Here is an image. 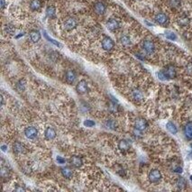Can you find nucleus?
Here are the masks:
<instances>
[{
	"label": "nucleus",
	"mask_w": 192,
	"mask_h": 192,
	"mask_svg": "<svg viewBox=\"0 0 192 192\" xmlns=\"http://www.w3.org/2000/svg\"><path fill=\"white\" fill-rule=\"evenodd\" d=\"M177 187H178L179 189H183L186 187V181L183 178H179L178 181H177Z\"/></svg>",
	"instance_id": "27"
},
{
	"label": "nucleus",
	"mask_w": 192,
	"mask_h": 192,
	"mask_svg": "<svg viewBox=\"0 0 192 192\" xmlns=\"http://www.w3.org/2000/svg\"><path fill=\"white\" fill-rule=\"evenodd\" d=\"M132 97L135 101H142L143 98V92L140 90H137V88H135V90L132 91Z\"/></svg>",
	"instance_id": "17"
},
{
	"label": "nucleus",
	"mask_w": 192,
	"mask_h": 192,
	"mask_svg": "<svg viewBox=\"0 0 192 192\" xmlns=\"http://www.w3.org/2000/svg\"><path fill=\"white\" fill-rule=\"evenodd\" d=\"M154 20L157 24H159L160 25H162V26H166L169 24V17L167 14H165L164 13H158L155 17H154Z\"/></svg>",
	"instance_id": "2"
},
{
	"label": "nucleus",
	"mask_w": 192,
	"mask_h": 192,
	"mask_svg": "<svg viewBox=\"0 0 192 192\" xmlns=\"http://www.w3.org/2000/svg\"><path fill=\"white\" fill-rule=\"evenodd\" d=\"M143 49L147 54H153L155 52L154 42L151 40H144L143 42Z\"/></svg>",
	"instance_id": "3"
},
{
	"label": "nucleus",
	"mask_w": 192,
	"mask_h": 192,
	"mask_svg": "<svg viewBox=\"0 0 192 192\" xmlns=\"http://www.w3.org/2000/svg\"><path fill=\"white\" fill-rule=\"evenodd\" d=\"M148 179L152 183H157L161 180V173L158 170H153L148 174Z\"/></svg>",
	"instance_id": "4"
},
{
	"label": "nucleus",
	"mask_w": 192,
	"mask_h": 192,
	"mask_svg": "<svg viewBox=\"0 0 192 192\" xmlns=\"http://www.w3.org/2000/svg\"><path fill=\"white\" fill-rule=\"evenodd\" d=\"M184 134L188 139L192 140V122H188L186 124L184 127Z\"/></svg>",
	"instance_id": "16"
},
{
	"label": "nucleus",
	"mask_w": 192,
	"mask_h": 192,
	"mask_svg": "<svg viewBox=\"0 0 192 192\" xmlns=\"http://www.w3.org/2000/svg\"><path fill=\"white\" fill-rule=\"evenodd\" d=\"M186 72L188 75H192V63L191 62L186 66Z\"/></svg>",
	"instance_id": "36"
},
{
	"label": "nucleus",
	"mask_w": 192,
	"mask_h": 192,
	"mask_svg": "<svg viewBox=\"0 0 192 192\" xmlns=\"http://www.w3.org/2000/svg\"><path fill=\"white\" fill-rule=\"evenodd\" d=\"M43 35H44V37H45L50 42H52V43H53L54 45H56V46H58V47H61L62 45H61V43L59 42H57V41H55L54 39H52V38H51V37H49V35L47 34V33L46 32H43Z\"/></svg>",
	"instance_id": "28"
},
{
	"label": "nucleus",
	"mask_w": 192,
	"mask_h": 192,
	"mask_svg": "<svg viewBox=\"0 0 192 192\" xmlns=\"http://www.w3.org/2000/svg\"><path fill=\"white\" fill-rule=\"evenodd\" d=\"M178 24L181 26H187L189 24V18L187 16H185V14H183V16L178 18Z\"/></svg>",
	"instance_id": "24"
},
{
	"label": "nucleus",
	"mask_w": 192,
	"mask_h": 192,
	"mask_svg": "<svg viewBox=\"0 0 192 192\" xmlns=\"http://www.w3.org/2000/svg\"><path fill=\"white\" fill-rule=\"evenodd\" d=\"M107 10V6L106 5L103 3V2H96L95 5H94V11L97 14H99V16H101V14H104L105 12Z\"/></svg>",
	"instance_id": "10"
},
{
	"label": "nucleus",
	"mask_w": 192,
	"mask_h": 192,
	"mask_svg": "<svg viewBox=\"0 0 192 192\" xmlns=\"http://www.w3.org/2000/svg\"><path fill=\"white\" fill-rule=\"evenodd\" d=\"M6 149H7V146H6V145H2V146H1V150H2L3 152H6Z\"/></svg>",
	"instance_id": "41"
},
{
	"label": "nucleus",
	"mask_w": 192,
	"mask_h": 192,
	"mask_svg": "<svg viewBox=\"0 0 192 192\" xmlns=\"http://www.w3.org/2000/svg\"><path fill=\"white\" fill-rule=\"evenodd\" d=\"M118 148L123 152H126L130 149V143L126 140H120L118 143Z\"/></svg>",
	"instance_id": "18"
},
{
	"label": "nucleus",
	"mask_w": 192,
	"mask_h": 192,
	"mask_svg": "<svg viewBox=\"0 0 192 192\" xmlns=\"http://www.w3.org/2000/svg\"><path fill=\"white\" fill-rule=\"evenodd\" d=\"M56 160H57V161H58V163H60V164H64L65 162H66L65 159L62 158V156H57Z\"/></svg>",
	"instance_id": "37"
},
{
	"label": "nucleus",
	"mask_w": 192,
	"mask_h": 192,
	"mask_svg": "<svg viewBox=\"0 0 192 192\" xmlns=\"http://www.w3.org/2000/svg\"><path fill=\"white\" fill-rule=\"evenodd\" d=\"M13 150H14V153H16L17 154L19 153H24V146L22 143L20 142H16L13 145Z\"/></svg>",
	"instance_id": "15"
},
{
	"label": "nucleus",
	"mask_w": 192,
	"mask_h": 192,
	"mask_svg": "<svg viewBox=\"0 0 192 192\" xmlns=\"http://www.w3.org/2000/svg\"><path fill=\"white\" fill-rule=\"evenodd\" d=\"M42 7V2L40 0H32L30 3V8L33 11H37Z\"/></svg>",
	"instance_id": "22"
},
{
	"label": "nucleus",
	"mask_w": 192,
	"mask_h": 192,
	"mask_svg": "<svg viewBox=\"0 0 192 192\" xmlns=\"http://www.w3.org/2000/svg\"><path fill=\"white\" fill-rule=\"evenodd\" d=\"M181 0H171L170 4L172 7H179L181 6Z\"/></svg>",
	"instance_id": "32"
},
{
	"label": "nucleus",
	"mask_w": 192,
	"mask_h": 192,
	"mask_svg": "<svg viewBox=\"0 0 192 192\" xmlns=\"http://www.w3.org/2000/svg\"><path fill=\"white\" fill-rule=\"evenodd\" d=\"M120 42L124 46H129V45H131V39L128 35H123L120 38Z\"/></svg>",
	"instance_id": "26"
},
{
	"label": "nucleus",
	"mask_w": 192,
	"mask_h": 192,
	"mask_svg": "<svg viewBox=\"0 0 192 192\" xmlns=\"http://www.w3.org/2000/svg\"><path fill=\"white\" fill-rule=\"evenodd\" d=\"M157 75H158V78H159V80H168V79H167V77H166V75L164 74L163 70H160V71H159V72L157 73Z\"/></svg>",
	"instance_id": "33"
},
{
	"label": "nucleus",
	"mask_w": 192,
	"mask_h": 192,
	"mask_svg": "<svg viewBox=\"0 0 192 192\" xmlns=\"http://www.w3.org/2000/svg\"><path fill=\"white\" fill-rule=\"evenodd\" d=\"M70 163L73 167L75 168H80L82 165H83V160H82V158L80 157V156H72L70 158Z\"/></svg>",
	"instance_id": "13"
},
{
	"label": "nucleus",
	"mask_w": 192,
	"mask_h": 192,
	"mask_svg": "<svg viewBox=\"0 0 192 192\" xmlns=\"http://www.w3.org/2000/svg\"><path fill=\"white\" fill-rule=\"evenodd\" d=\"M61 171H62V176L64 177V178H66V179H70L71 177H72V174H73L72 171L69 167H63V168H62Z\"/></svg>",
	"instance_id": "21"
},
{
	"label": "nucleus",
	"mask_w": 192,
	"mask_h": 192,
	"mask_svg": "<svg viewBox=\"0 0 192 192\" xmlns=\"http://www.w3.org/2000/svg\"><path fill=\"white\" fill-rule=\"evenodd\" d=\"M107 27L108 28V30L114 32V31L117 30V29L120 27V23H119V21L115 19V18H111V19H109L107 21Z\"/></svg>",
	"instance_id": "11"
},
{
	"label": "nucleus",
	"mask_w": 192,
	"mask_h": 192,
	"mask_svg": "<svg viewBox=\"0 0 192 192\" xmlns=\"http://www.w3.org/2000/svg\"><path fill=\"white\" fill-rule=\"evenodd\" d=\"M24 35V34H19L18 36H16V38H19V37H21V36H23Z\"/></svg>",
	"instance_id": "44"
},
{
	"label": "nucleus",
	"mask_w": 192,
	"mask_h": 192,
	"mask_svg": "<svg viewBox=\"0 0 192 192\" xmlns=\"http://www.w3.org/2000/svg\"><path fill=\"white\" fill-rule=\"evenodd\" d=\"M191 147H192V144H191Z\"/></svg>",
	"instance_id": "46"
},
{
	"label": "nucleus",
	"mask_w": 192,
	"mask_h": 192,
	"mask_svg": "<svg viewBox=\"0 0 192 192\" xmlns=\"http://www.w3.org/2000/svg\"><path fill=\"white\" fill-rule=\"evenodd\" d=\"M46 16L51 18V19H53L55 18L56 16V9L53 6H50L46 8Z\"/></svg>",
	"instance_id": "20"
},
{
	"label": "nucleus",
	"mask_w": 192,
	"mask_h": 192,
	"mask_svg": "<svg viewBox=\"0 0 192 192\" xmlns=\"http://www.w3.org/2000/svg\"><path fill=\"white\" fill-rule=\"evenodd\" d=\"M14 191H25V188L23 187H16V188H14Z\"/></svg>",
	"instance_id": "39"
},
{
	"label": "nucleus",
	"mask_w": 192,
	"mask_h": 192,
	"mask_svg": "<svg viewBox=\"0 0 192 192\" xmlns=\"http://www.w3.org/2000/svg\"><path fill=\"white\" fill-rule=\"evenodd\" d=\"M165 37L171 41H176L177 40V35L173 33V32H171V31H166L165 32Z\"/></svg>",
	"instance_id": "29"
},
{
	"label": "nucleus",
	"mask_w": 192,
	"mask_h": 192,
	"mask_svg": "<svg viewBox=\"0 0 192 192\" xmlns=\"http://www.w3.org/2000/svg\"><path fill=\"white\" fill-rule=\"evenodd\" d=\"M163 72H164V74L166 75L168 80H172L177 75L176 69H175V67L173 65H168V66H166L164 68V69H163Z\"/></svg>",
	"instance_id": "6"
},
{
	"label": "nucleus",
	"mask_w": 192,
	"mask_h": 192,
	"mask_svg": "<svg viewBox=\"0 0 192 192\" xmlns=\"http://www.w3.org/2000/svg\"><path fill=\"white\" fill-rule=\"evenodd\" d=\"M106 125L107 126V128L112 129V130H115L116 128V124H115V122L114 120H108L106 123Z\"/></svg>",
	"instance_id": "30"
},
{
	"label": "nucleus",
	"mask_w": 192,
	"mask_h": 192,
	"mask_svg": "<svg viewBox=\"0 0 192 192\" xmlns=\"http://www.w3.org/2000/svg\"><path fill=\"white\" fill-rule=\"evenodd\" d=\"M0 4H1V9H4L6 6V0H0Z\"/></svg>",
	"instance_id": "40"
},
{
	"label": "nucleus",
	"mask_w": 192,
	"mask_h": 192,
	"mask_svg": "<svg viewBox=\"0 0 192 192\" xmlns=\"http://www.w3.org/2000/svg\"><path fill=\"white\" fill-rule=\"evenodd\" d=\"M95 122L92 121V120H85L84 121V125L87 126V127H93L95 126Z\"/></svg>",
	"instance_id": "34"
},
{
	"label": "nucleus",
	"mask_w": 192,
	"mask_h": 192,
	"mask_svg": "<svg viewBox=\"0 0 192 192\" xmlns=\"http://www.w3.org/2000/svg\"><path fill=\"white\" fill-rule=\"evenodd\" d=\"M16 87H17V90H18L19 91H22V90H24V87H25V81H24V80H20V81L17 83V85H16Z\"/></svg>",
	"instance_id": "31"
},
{
	"label": "nucleus",
	"mask_w": 192,
	"mask_h": 192,
	"mask_svg": "<svg viewBox=\"0 0 192 192\" xmlns=\"http://www.w3.org/2000/svg\"><path fill=\"white\" fill-rule=\"evenodd\" d=\"M166 128L172 135H176L177 133H178V128L176 127V125L172 122H168L166 124Z\"/></svg>",
	"instance_id": "23"
},
{
	"label": "nucleus",
	"mask_w": 192,
	"mask_h": 192,
	"mask_svg": "<svg viewBox=\"0 0 192 192\" xmlns=\"http://www.w3.org/2000/svg\"><path fill=\"white\" fill-rule=\"evenodd\" d=\"M182 171H183V170H182V168H181V166H176V167L173 168V171L176 172V173H181Z\"/></svg>",
	"instance_id": "38"
},
{
	"label": "nucleus",
	"mask_w": 192,
	"mask_h": 192,
	"mask_svg": "<svg viewBox=\"0 0 192 192\" xmlns=\"http://www.w3.org/2000/svg\"><path fill=\"white\" fill-rule=\"evenodd\" d=\"M101 45H102L103 50H105L107 52H110L115 47V42L110 37L105 36L104 38H103L102 42H101Z\"/></svg>",
	"instance_id": "1"
},
{
	"label": "nucleus",
	"mask_w": 192,
	"mask_h": 192,
	"mask_svg": "<svg viewBox=\"0 0 192 192\" xmlns=\"http://www.w3.org/2000/svg\"><path fill=\"white\" fill-rule=\"evenodd\" d=\"M30 39L33 42H38L41 40V34L37 30H33L30 32Z\"/></svg>",
	"instance_id": "19"
},
{
	"label": "nucleus",
	"mask_w": 192,
	"mask_h": 192,
	"mask_svg": "<svg viewBox=\"0 0 192 192\" xmlns=\"http://www.w3.org/2000/svg\"><path fill=\"white\" fill-rule=\"evenodd\" d=\"M24 135H25V136L28 139H34L37 136V135H38V131L34 126H29V127L25 128Z\"/></svg>",
	"instance_id": "8"
},
{
	"label": "nucleus",
	"mask_w": 192,
	"mask_h": 192,
	"mask_svg": "<svg viewBox=\"0 0 192 192\" xmlns=\"http://www.w3.org/2000/svg\"><path fill=\"white\" fill-rule=\"evenodd\" d=\"M76 91L80 95H83L87 92V83L86 80H82L79 81V83L76 86Z\"/></svg>",
	"instance_id": "9"
},
{
	"label": "nucleus",
	"mask_w": 192,
	"mask_h": 192,
	"mask_svg": "<svg viewBox=\"0 0 192 192\" xmlns=\"http://www.w3.org/2000/svg\"><path fill=\"white\" fill-rule=\"evenodd\" d=\"M6 32L8 33V34H13L14 33V31H16V29H14L12 25H6Z\"/></svg>",
	"instance_id": "35"
},
{
	"label": "nucleus",
	"mask_w": 192,
	"mask_h": 192,
	"mask_svg": "<svg viewBox=\"0 0 192 192\" xmlns=\"http://www.w3.org/2000/svg\"><path fill=\"white\" fill-rule=\"evenodd\" d=\"M65 79H66V81L69 83V84H72L74 83L76 79H77V74L74 70L72 69H68L65 73Z\"/></svg>",
	"instance_id": "12"
},
{
	"label": "nucleus",
	"mask_w": 192,
	"mask_h": 192,
	"mask_svg": "<svg viewBox=\"0 0 192 192\" xmlns=\"http://www.w3.org/2000/svg\"><path fill=\"white\" fill-rule=\"evenodd\" d=\"M44 136H45V139L48 141L53 140L56 137V131L52 127H47L45 132H44Z\"/></svg>",
	"instance_id": "14"
},
{
	"label": "nucleus",
	"mask_w": 192,
	"mask_h": 192,
	"mask_svg": "<svg viewBox=\"0 0 192 192\" xmlns=\"http://www.w3.org/2000/svg\"><path fill=\"white\" fill-rule=\"evenodd\" d=\"M147 127H148V123H147V121L145 119H143V118H138V119L135 120V129L143 132V131L146 130Z\"/></svg>",
	"instance_id": "7"
},
{
	"label": "nucleus",
	"mask_w": 192,
	"mask_h": 192,
	"mask_svg": "<svg viewBox=\"0 0 192 192\" xmlns=\"http://www.w3.org/2000/svg\"><path fill=\"white\" fill-rule=\"evenodd\" d=\"M1 177L3 179H8L10 177V171L7 167L6 166L1 167Z\"/></svg>",
	"instance_id": "25"
},
{
	"label": "nucleus",
	"mask_w": 192,
	"mask_h": 192,
	"mask_svg": "<svg viewBox=\"0 0 192 192\" xmlns=\"http://www.w3.org/2000/svg\"><path fill=\"white\" fill-rule=\"evenodd\" d=\"M188 156H189V157H188L189 159H192V152H190V153H188Z\"/></svg>",
	"instance_id": "43"
},
{
	"label": "nucleus",
	"mask_w": 192,
	"mask_h": 192,
	"mask_svg": "<svg viewBox=\"0 0 192 192\" xmlns=\"http://www.w3.org/2000/svg\"><path fill=\"white\" fill-rule=\"evenodd\" d=\"M0 99H1V106H3L4 105V97H3L2 95L0 96Z\"/></svg>",
	"instance_id": "42"
},
{
	"label": "nucleus",
	"mask_w": 192,
	"mask_h": 192,
	"mask_svg": "<svg viewBox=\"0 0 192 192\" xmlns=\"http://www.w3.org/2000/svg\"><path fill=\"white\" fill-rule=\"evenodd\" d=\"M78 25V23L76 21L75 18L73 17H69L67 18L65 21H64V24H63V26H64V29L67 31H71L73 29H75Z\"/></svg>",
	"instance_id": "5"
},
{
	"label": "nucleus",
	"mask_w": 192,
	"mask_h": 192,
	"mask_svg": "<svg viewBox=\"0 0 192 192\" xmlns=\"http://www.w3.org/2000/svg\"><path fill=\"white\" fill-rule=\"evenodd\" d=\"M190 181H192V175H191V176H190Z\"/></svg>",
	"instance_id": "45"
}]
</instances>
